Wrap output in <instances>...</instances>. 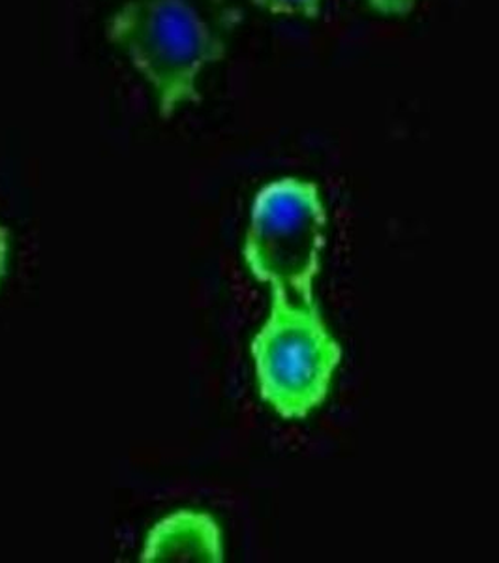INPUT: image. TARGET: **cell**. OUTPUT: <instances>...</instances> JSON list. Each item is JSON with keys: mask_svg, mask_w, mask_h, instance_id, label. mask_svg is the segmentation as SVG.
Returning <instances> with one entry per match:
<instances>
[{"mask_svg": "<svg viewBox=\"0 0 499 563\" xmlns=\"http://www.w3.org/2000/svg\"><path fill=\"white\" fill-rule=\"evenodd\" d=\"M263 402L286 421H301L325 402L342 347L318 302L270 289L269 314L250 344Z\"/></svg>", "mask_w": 499, "mask_h": 563, "instance_id": "cell-2", "label": "cell"}, {"mask_svg": "<svg viewBox=\"0 0 499 563\" xmlns=\"http://www.w3.org/2000/svg\"><path fill=\"white\" fill-rule=\"evenodd\" d=\"M243 21L235 0H130L109 21V38L153 85L162 117L198 102L203 68L224 57Z\"/></svg>", "mask_w": 499, "mask_h": 563, "instance_id": "cell-1", "label": "cell"}, {"mask_svg": "<svg viewBox=\"0 0 499 563\" xmlns=\"http://www.w3.org/2000/svg\"><path fill=\"white\" fill-rule=\"evenodd\" d=\"M419 0H368L372 8L385 15H408Z\"/></svg>", "mask_w": 499, "mask_h": 563, "instance_id": "cell-6", "label": "cell"}, {"mask_svg": "<svg viewBox=\"0 0 499 563\" xmlns=\"http://www.w3.org/2000/svg\"><path fill=\"white\" fill-rule=\"evenodd\" d=\"M143 563L224 562V539L217 519L198 509H179L148 530Z\"/></svg>", "mask_w": 499, "mask_h": 563, "instance_id": "cell-4", "label": "cell"}, {"mask_svg": "<svg viewBox=\"0 0 499 563\" xmlns=\"http://www.w3.org/2000/svg\"><path fill=\"white\" fill-rule=\"evenodd\" d=\"M256 7L289 18L315 20L321 12V0H252Z\"/></svg>", "mask_w": 499, "mask_h": 563, "instance_id": "cell-5", "label": "cell"}, {"mask_svg": "<svg viewBox=\"0 0 499 563\" xmlns=\"http://www.w3.org/2000/svg\"><path fill=\"white\" fill-rule=\"evenodd\" d=\"M326 241L320 186L286 177L263 186L250 212L243 256L250 275L299 301L315 302Z\"/></svg>", "mask_w": 499, "mask_h": 563, "instance_id": "cell-3", "label": "cell"}, {"mask_svg": "<svg viewBox=\"0 0 499 563\" xmlns=\"http://www.w3.org/2000/svg\"><path fill=\"white\" fill-rule=\"evenodd\" d=\"M8 256H10V235L7 228L0 225V286L8 273Z\"/></svg>", "mask_w": 499, "mask_h": 563, "instance_id": "cell-7", "label": "cell"}]
</instances>
